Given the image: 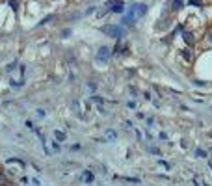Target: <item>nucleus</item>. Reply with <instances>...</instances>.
Wrapping results in <instances>:
<instances>
[{
    "label": "nucleus",
    "mask_w": 212,
    "mask_h": 186,
    "mask_svg": "<svg viewBox=\"0 0 212 186\" xmlns=\"http://www.w3.org/2000/svg\"><path fill=\"white\" fill-rule=\"evenodd\" d=\"M147 13V4H134L127 9L125 17H123V24L125 26H134L136 24V20L141 19Z\"/></svg>",
    "instance_id": "nucleus-1"
},
{
    "label": "nucleus",
    "mask_w": 212,
    "mask_h": 186,
    "mask_svg": "<svg viewBox=\"0 0 212 186\" xmlns=\"http://www.w3.org/2000/svg\"><path fill=\"white\" fill-rule=\"evenodd\" d=\"M99 32H102V34L108 35V37H115V39L125 37V28L119 26V24H106V26H101Z\"/></svg>",
    "instance_id": "nucleus-2"
},
{
    "label": "nucleus",
    "mask_w": 212,
    "mask_h": 186,
    "mask_svg": "<svg viewBox=\"0 0 212 186\" xmlns=\"http://www.w3.org/2000/svg\"><path fill=\"white\" fill-rule=\"evenodd\" d=\"M110 56H112V52H110L108 46H101L99 52H97V61H99V63H108Z\"/></svg>",
    "instance_id": "nucleus-3"
},
{
    "label": "nucleus",
    "mask_w": 212,
    "mask_h": 186,
    "mask_svg": "<svg viewBox=\"0 0 212 186\" xmlns=\"http://www.w3.org/2000/svg\"><path fill=\"white\" fill-rule=\"evenodd\" d=\"M110 9H112L113 13H123V11H125V4H123V2H117V4L110 6Z\"/></svg>",
    "instance_id": "nucleus-4"
},
{
    "label": "nucleus",
    "mask_w": 212,
    "mask_h": 186,
    "mask_svg": "<svg viewBox=\"0 0 212 186\" xmlns=\"http://www.w3.org/2000/svg\"><path fill=\"white\" fill-rule=\"evenodd\" d=\"M52 136L58 140V142H65V140H67L65 132H61V130H52Z\"/></svg>",
    "instance_id": "nucleus-5"
},
{
    "label": "nucleus",
    "mask_w": 212,
    "mask_h": 186,
    "mask_svg": "<svg viewBox=\"0 0 212 186\" xmlns=\"http://www.w3.org/2000/svg\"><path fill=\"white\" fill-rule=\"evenodd\" d=\"M104 140H106V142H108V140H110V142H115V140H117V132H115V130H112V128H108V130H106V138H104Z\"/></svg>",
    "instance_id": "nucleus-6"
},
{
    "label": "nucleus",
    "mask_w": 212,
    "mask_h": 186,
    "mask_svg": "<svg viewBox=\"0 0 212 186\" xmlns=\"http://www.w3.org/2000/svg\"><path fill=\"white\" fill-rule=\"evenodd\" d=\"M8 164H19L20 168H24V166H26V162H24V160H20V158H8Z\"/></svg>",
    "instance_id": "nucleus-7"
},
{
    "label": "nucleus",
    "mask_w": 212,
    "mask_h": 186,
    "mask_svg": "<svg viewBox=\"0 0 212 186\" xmlns=\"http://www.w3.org/2000/svg\"><path fill=\"white\" fill-rule=\"evenodd\" d=\"M82 180L84 182H93V173L91 171H82Z\"/></svg>",
    "instance_id": "nucleus-8"
},
{
    "label": "nucleus",
    "mask_w": 212,
    "mask_h": 186,
    "mask_svg": "<svg viewBox=\"0 0 212 186\" xmlns=\"http://www.w3.org/2000/svg\"><path fill=\"white\" fill-rule=\"evenodd\" d=\"M208 154H206V151L205 149H201V147H197L195 149V158H206Z\"/></svg>",
    "instance_id": "nucleus-9"
},
{
    "label": "nucleus",
    "mask_w": 212,
    "mask_h": 186,
    "mask_svg": "<svg viewBox=\"0 0 212 186\" xmlns=\"http://www.w3.org/2000/svg\"><path fill=\"white\" fill-rule=\"evenodd\" d=\"M182 58H184L186 61H192V50H190V49H184V50H182Z\"/></svg>",
    "instance_id": "nucleus-10"
},
{
    "label": "nucleus",
    "mask_w": 212,
    "mask_h": 186,
    "mask_svg": "<svg viewBox=\"0 0 212 186\" xmlns=\"http://www.w3.org/2000/svg\"><path fill=\"white\" fill-rule=\"evenodd\" d=\"M182 37H184V41H186V43H194V35H192L190 32H184V34H182Z\"/></svg>",
    "instance_id": "nucleus-11"
},
{
    "label": "nucleus",
    "mask_w": 212,
    "mask_h": 186,
    "mask_svg": "<svg viewBox=\"0 0 212 186\" xmlns=\"http://www.w3.org/2000/svg\"><path fill=\"white\" fill-rule=\"evenodd\" d=\"M171 8H173V9H180V8H182V0H173Z\"/></svg>",
    "instance_id": "nucleus-12"
},
{
    "label": "nucleus",
    "mask_w": 212,
    "mask_h": 186,
    "mask_svg": "<svg viewBox=\"0 0 212 186\" xmlns=\"http://www.w3.org/2000/svg\"><path fill=\"white\" fill-rule=\"evenodd\" d=\"M6 184H8V177L0 171V186H6Z\"/></svg>",
    "instance_id": "nucleus-13"
},
{
    "label": "nucleus",
    "mask_w": 212,
    "mask_h": 186,
    "mask_svg": "<svg viewBox=\"0 0 212 186\" xmlns=\"http://www.w3.org/2000/svg\"><path fill=\"white\" fill-rule=\"evenodd\" d=\"M15 67H17V60H13V61H11V63H9L8 67H6V71H8V73H11V71H13Z\"/></svg>",
    "instance_id": "nucleus-14"
},
{
    "label": "nucleus",
    "mask_w": 212,
    "mask_h": 186,
    "mask_svg": "<svg viewBox=\"0 0 212 186\" xmlns=\"http://www.w3.org/2000/svg\"><path fill=\"white\" fill-rule=\"evenodd\" d=\"M91 101H93V102H97V104H102V102H104V101H102V97H99V95H93V97H91Z\"/></svg>",
    "instance_id": "nucleus-15"
},
{
    "label": "nucleus",
    "mask_w": 212,
    "mask_h": 186,
    "mask_svg": "<svg viewBox=\"0 0 212 186\" xmlns=\"http://www.w3.org/2000/svg\"><path fill=\"white\" fill-rule=\"evenodd\" d=\"M22 84H24V82H17V80H9V86H11V87H20Z\"/></svg>",
    "instance_id": "nucleus-16"
},
{
    "label": "nucleus",
    "mask_w": 212,
    "mask_h": 186,
    "mask_svg": "<svg viewBox=\"0 0 212 186\" xmlns=\"http://www.w3.org/2000/svg\"><path fill=\"white\" fill-rule=\"evenodd\" d=\"M87 87H89L91 91H95V89H97V82H93V80H91V82H87Z\"/></svg>",
    "instance_id": "nucleus-17"
},
{
    "label": "nucleus",
    "mask_w": 212,
    "mask_h": 186,
    "mask_svg": "<svg viewBox=\"0 0 212 186\" xmlns=\"http://www.w3.org/2000/svg\"><path fill=\"white\" fill-rule=\"evenodd\" d=\"M123 180H127V182H139V179H134V177H123Z\"/></svg>",
    "instance_id": "nucleus-18"
},
{
    "label": "nucleus",
    "mask_w": 212,
    "mask_h": 186,
    "mask_svg": "<svg viewBox=\"0 0 212 186\" xmlns=\"http://www.w3.org/2000/svg\"><path fill=\"white\" fill-rule=\"evenodd\" d=\"M151 153H153V154H158V156L162 154V151H160V149H156V147H151Z\"/></svg>",
    "instance_id": "nucleus-19"
},
{
    "label": "nucleus",
    "mask_w": 212,
    "mask_h": 186,
    "mask_svg": "<svg viewBox=\"0 0 212 186\" xmlns=\"http://www.w3.org/2000/svg\"><path fill=\"white\" fill-rule=\"evenodd\" d=\"M52 149H54V151H56V153H58V151H60V145H58V143H56V142H52Z\"/></svg>",
    "instance_id": "nucleus-20"
},
{
    "label": "nucleus",
    "mask_w": 212,
    "mask_h": 186,
    "mask_svg": "<svg viewBox=\"0 0 212 186\" xmlns=\"http://www.w3.org/2000/svg\"><path fill=\"white\" fill-rule=\"evenodd\" d=\"M143 97H145V101H151V93H149V91H145V93H143Z\"/></svg>",
    "instance_id": "nucleus-21"
},
{
    "label": "nucleus",
    "mask_w": 212,
    "mask_h": 186,
    "mask_svg": "<svg viewBox=\"0 0 212 186\" xmlns=\"http://www.w3.org/2000/svg\"><path fill=\"white\" fill-rule=\"evenodd\" d=\"M9 6H11V9H17V4H15V0H9Z\"/></svg>",
    "instance_id": "nucleus-22"
},
{
    "label": "nucleus",
    "mask_w": 212,
    "mask_h": 186,
    "mask_svg": "<svg viewBox=\"0 0 212 186\" xmlns=\"http://www.w3.org/2000/svg\"><path fill=\"white\" fill-rule=\"evenodd\" d=\"M194 84H195V86H205L206 82H201V80H194Z\"/></svg>",
    "instance_id": "nucleus-23"
},
{
    "label": "nucleus",
    "mask_w": 212,
    "mask_h": 186,
    "mask_svg": "<svg viewBox=\"0 0 212 186\" xmlns=\"http://www.w3.org/2000/svg\"><path fill=\"white\" fill-rule=\"evenodd\" d=\"M37 115L39 117H45V110H37Z\"/></svg>",
    "instance_id": "nucleus-24"
},
{
    "label": "nucleus",
    "mask_w": 212,
    "mask_h": 186,
    "mask_svg": "<svg viewBox=\"0 0 212 186\" xmlns=\"http://www.w3.org/2000/svg\"><path fill=\"white\" fill-rule=\"evenodd\" d=\"M210 169H212V162H210Z\"/></svg>",
    "instance_id": "nucleus-25"
}]
</instances>
